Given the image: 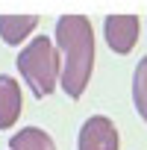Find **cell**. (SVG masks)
Masks as SVG:
<instances>
[{"label": "cell", "mask_w": 147, "mask_h": 150, "mask_svg": "<svg viewBox=\"0 0 147 150\" xmlns=\"http://www.w3.org/2000/svg\"><path fill=\"white\" fill-rule=\"evenodd\" d=\"M56 50L62 59L59 83L68 97H80L94 71V33L88 18L62 15L56 21Z\"/></svg>", "instance_id": "6da1fadb"}, {"label": "cell", "mask_w": 147, "mask_h": 150, "mask_svg": "<svg viewBox=\"0 0 147 150\" xmlns=\"http://www.w3.org/2000/svg\"><path fill=\"white\" fill-rule=\"evenodd\" d=\"M18 71L35 97L53 94V88L59 83V50H56V44L47 35H35L18 53Z\"/></svg>", "instance_id": "7a4b0ae2"}, {"label": "cell", "mask_w": 147, "mask_h": 150, "mask_svg": "<svg viewBox=\"0 0 147 150\" xmlns=\"http://www.w3.org/2000/svg\"><path fill=\"white\" fill-rule=\"evenodd\" d=\"M118 129L106 115H91L80 127L77 150H118Z\"/></svg>", "instance_id": "3957f363"}, {"label": "cell", "mask_w": 147, "mask_h": 150, "mask_svg": "<svg viewBox=\"0 0 147 150\" xmlns=\"http://www.w3.org/2000/svg\"><path fill=\"white\" fill-rule=\"evenodd\" d=\"M138 18L135 15H109L103 21V35H106V44L109 50H115L118 56H127L135 41H138Z\"/></svg>", "instance_id": "277c9868"}, {"label": "cell", "mask_w": 147, "mask_h": 150, "mask_svg": "<svg viewBox=\"0 0 147 150\" xmlns=\"http://www.w3.org/2000/svg\"><path fill=\"white\" fill-rule=\"evenodd\" d=\"M21 115V86L15 77H0V129H9Z\"/></svg>", "instance_id": "5b68a950"}, {"label": "cell", "mask_w": 147, "mask_h": 150, "mask_svg": "<svg viewBox=\"0 0 147 150\" xmlns=\"http://www.w3.org/2000/svg\"><path fill=\"white\" fill-rule=\"evenodd\" d=\"M35 24H38L35 15H0V38L15 47L35 30Z\"/></svg>", "instance_id": "8992f818"}, {"label": "cell", "mask_w": 147, "mask_h": 150, "mask_svg": "<svg viewBox=\"0 0 147 150\" xmlns=\"http://www.w3.org/2000/svg\"><path fill=\"white\" fill-rule=\"evenodd\" d=\"M9 150H56V144H53V138H50L44 129H38V127H24V129H18V132L12 135Z\"/></svg>", "instance_id": "52a82bcc"}, {"label": "cell", "mask_w": 147, "mask_h": 150, "mask_svg": "<svg viewBox=\"0 0 147 150\" xmlns=\"http://www.w3.org/2000/svg\"><path fill=\"white\" fill-rule=\"evenodd\" d=\"M132 100H135L138 115L147 121V56L138 62V68L132 74Z\"/></svg>", "instance_id": "ba28073f"}]
</instances>
